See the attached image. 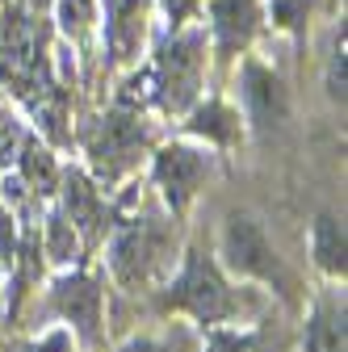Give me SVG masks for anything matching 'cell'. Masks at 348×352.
I'll return each mask as SVG.
<instances>
[{
    "mask_svg": "<svg viewBox=\"0 0 348 352\" xmlns=\"http://www.w3.org/2000/svg\"><path fill=\"white\" fill-rule=\"evenodd\" d=\"M0 84L38 118L42 135L67 143V88L55 76V63L47 55V30L38 25L25 0H9L0 13Z\"/></svg>",
    "mask_w": 348,
    "mask_h": 352,
    "instance_id": "cell-1",
    "label": "cell"
},
{
    "mask_svg": "<svg viewBox=\"0 0 348 352\" xmlns=\"http://www.w3.org/2000/svg\"><path fill=\"white\" fill-rule=\"evenodd\" d=\"M177 252V227L168 223L164 214H130V218H118L109 227V273L122 289H147L155 285V277L168 269Z\"/></svg>",
    "mask_w": 348,
    "mask_h": 352,
    "instance_id": "cell-2",
    "label": "cell"
},
{
    "mask_svg": "<svg viewBox=\"0 0 348 352\" xmlns=\"http://www.w3.org/2000/svg\"><path fill=\"white\" fill-rule=\"evenodd\" d=\"M160 311H181L202 327H219V323L239 319L243 294L231 289L223 264L206 248H189L181 256V273L160 289Z\"/></svg>",
    "mask_w": 348,
    "mask_h": 352,
    "instance_id": "cell-3",
    "label": "cell"
},
{
    "mask_svg": "<svg viewBox=\"0 0 348 352\" xmlns=\"http://www.w3.org/2000/svg\"><path fill=\"white\" fill-rule=\"evenodd\" d=\"M206 80V30H172V38L155 51V63L147 72L151 105L164 113H189L197 105Z\"/></svg>",
    "mask_w": 348,
    "mask_h": 352,
    "instance_id": "cell-4",
    "label": "cell"
},
{
    "mask_svg": "<svg viewBox=\"0 0 348 352\" xmlns=\"http://www.w3.org/2000/svg\"><path fill=\"white\" fill-rule=\"evenodd\" d=\"M84 151L93 160V181L97 185H113L135 168L151 143V130L139 118V109H113L105 118H97L89 130H84Z\"/></svg>",
    "mask_w": 348,
    "mask_h": 352,
    "instance_id": "cell-5",
    "label": "cell"
},
{
    "mask_svg": "<svg viewBox=\"0 0 348 352\" xmlns=\"http://www.w3.org/2000/svg\"><path fill=\"white\" fill-rule=\"evenodd\" d=\"M219 256H223V269H231L235 277H252V281H265L281 294H290L294 277L281 264V256L273 252L265 227L256 223L252 214L231 210L227 223H223V239H219Z\"/></svg>",
    "mask_w": 348,
    "mask_h": 352,
    "instance_id": "cell-6",
    "label": "cell"
},
{
    "mask_svg": "<svg viewBox=\"0 0 348 352\" xmlns=\"http://www.w3.org/2000/svg\"><path fill=\"white\" fill-rule=\"evenodd\" d=\"M51 315L63 319V327H72V336H80L89 348L105 344V289L97 273H80L67 269L51 281Z\"/></svg>",
    "mask_w": 348,
    "mask_h": 352,
    "instance_id": "cell-7",
    "label": "cell"
},
{
    "mask_svg": "<svg viewBox=\"0 0 348 352\" xmlns=\"http://www.w3.org/2000/svg\"><path fill=\"white\" fill-rule=\"evenodd\" d=\"M210 172H214L210 147H193V143H168L151 160V181H155L164 206L172 210V218H181L189 210V201L210 181Z\"/></svg>",
    "mask_w": 348,
    "mask_h": 352,
    "instance_id": "cell-8",
    "label": "cell"
},
{
    "mask_svg": "<svg viewBox=\"0 0 348 352\" xmlns=\"http://www.w3.org/2000/svg\"><path fill=\"white\" fill-rule=\"evenodd\" d=\"M55 193H59V210L67 214V223L80 231V243H101L113 223H109V206H105V197L93 181V172L59 168Z\"/></svg>",
    "mask_w": 348,
    "mask_h": 352,
    "instance_id": "cell-9",
    "label": "cell"
},
{
    "mask_svg": "<svg viewBox=\"0 0 348 352\" xmlns=\"http://www.w3.org/2000/svg\"><path fill=\"white\" fill-rule=\"evenodd\" d=\"M239 97H243V113L256 130H273L281 126V118L290 113V93L277 72H269L265 63L248 59L243 76H239Z\"/></svg>",
    "mask_w": 348,
    "mask_h": 352,
    "instance_id": "cell-10",
    "label": "cell"
},
{
    "mask_svg": "<svg viewBox=\"0 0 348 352\" xmlns=\"http://www.w3.org/2000/svg\"><path fill=\"white\" fill-rule=\"evenodd\" d=\"M151 0H105V47L113 63H135L147 42Z\"/></svg>",
    "mask_w": 348,
    "mask_h": 352,
    "instance_id": "cell-11",
    "label": "cell"
},
{
    "mask_svg": "<svg viewBox=\"0 0 348 352\" xmlns=\"http://www.w3.org/2000/svg\"><path fill=\"white\" fill-rule=\"evenodd\" d=\"M210 25L219 38V51L235 55L260 30V5L256 0H210Z\"/></svg>",
    "mask_w": 348,
    "mask_h": 352,
    "instance_id": "cell-12",
    "label": "cell"
},
{
    "mask_svg": "<svg viewBox=\"0 0 348 352\" xmlns=\"http://www.w3.org/2000/svg\"><path fill=\"white\" fill-rule=\"evenodd\" d=\"M348 348V327H344V294L327 289L307 319V336H302V352H344Z\"/></svg>",
    "mask_w": 348,
    "mask_h": 352,
    "instance_id": "cell-13",
    "label": "cell"
},
{
    "mask_svg": "<svg viewBox=\"0 0 348 352\" xmlns=\"http://www.w3.org/2000/svg\"><path fill=\"white\" fill-rule=\"evenodd\" d=\"M185 130H189V135H197V139H206V143H214V147H235V143H243V118L227 101H202V105H193Z\"/></svg>",
    "mask_w": 348,
    "mask_h": 352,
    "instance_id": "cell-14",
    "label": "cell"
},
{
    "mask_svg": "<svg viewBox=\"0 0 348 352\" xmlns=\"http://www.w3.org/2000/svg\"><path fill=\"white\" fill-rule=\"evenodd\" d=\"M17 181L30 189V197H34V201L51 197V193H55V185H59V160H55V151H51L47 143L34 135V130L25 135L21 151H17Z\"/></svg>",
    "mask_w": 348,
    "mask_h": 352,
    "instance_id": "cell-15",
    "label": "cell"
},
{
    "mask_svg": "<svg viewBox=\"0 0 348 352\" xmlns=\"http://www.w3.org/2000/svg\"><path fill=\"white\" fill-rule=\"evenodd\" d=\"M42 256H47L51 264H59V269H72V264L80 260V231L67 223V214L59 206L47 210V218H42Z\"/></svg>",
    "mask_w": 348,
    "mask_h": 352,
    "instance_id": "cell-16",
    "label": "cell"
},
{
    "mask_svg": "<svg viewBox=\"0 0 348 352\" xmlns=\"http://www.w3.org/2000/svg\"><path fill=\"white\" fill-rule=\"evenodd\" d=\"M202 352H290L285 336L273 327H256V331H227L223 323L214 327L202 344Z\"/></svg>",
    "mask_w": 348,
    "mask_h": 352,
    "instance_id": "cell-17",
    "label": "cell"
},
{
    "mask_svg": "<svg viewBox=\"0 0 348 352\" xmlns=\"http://www.w3.org/2000/svg\"><path fill=\"white\" fill-rule=\"evenodd\" d=\"M311 256H315V264L327 273V277H344V223L336 214H319L315 218V227H311Z\"/></svg>",
    "mask_w": 348,
    "mask_h": 352,
    "instance_id": "cell-18",
    "label": "cell"
},
{
    "mask_svg": "<svg viewBox=\"0 0 348 352\" xmlns=\"http://www.w3.org/2000/svg\"><path fill=\"white\" fill-rule=\"evenodd\" d=\"M51 5L59 13V30H63L67 42H84V38L93 34L101 0H51Z\"/></svg>",
    "mask_w": 348,
    "mask_h": 352,
    "instance_id": "cell-19",
    "label": "cell"
},
{
    "mask_svg": "<svg viewBox=\"0 0 348 352\" xmlns=\"http://www.w3.org/2000/svg\"><path fill=\"white\" fill-rule=\"evenodd\" d=\"M25 135H30V130H25V122H21V118H17V113L5 105V101H0V172L17 164V151H21Z\"/></svg>",
    "mask_w": 348,
    "mask_h": 352,
    "instance_id": "cell-20",
    "label": "cell"
},
{
    "mask_svg": "<svg viewBox=\"0 0 348 352\" xmlns=\"http://www.w3.org/2000/svg\"><path fill=\"white\" fill-rule=\"evenodd\" d=\"M118 352H197L189 331H177V336H135V340H126Z\"/></svg>",
    "mask_w": 348,
    "mask_h": 352,
    "instance_id": "cell-21",
    "label": "cell"
},
{
    "mask_svg": "<svg viewBox=\"0 0 348 352\" xmlns=\"http://www.w3.org/2000/svg\"><path fill=\"white\" fill-rule=\"evenodd\" d=\"M311 9H315V0H269V17L285 34H298L302 25H307Z\"/></svg>",
    "mask_w": 348,
    "mask_h": 352,
    "instance_id": "cell-22",
    "label": "cell"
},
{
    "mask_svg": "<svg viewBox=\"0 0 348 352\" xmlns=\"http://www.w3.org/2000/svg\"><path fill=\"white\" fill-rule=\"evenodd\" d=\"M17 239H21V227H17V214L0 201V269H13V260H17Z\"/></svg>",
    "mask_w": 348,
    "mask_h": 352,
    "instance_id": "cell-23",
    "label": "cell"
},
{
    "mask_svg": "<svg viewBox=\"0 0 348 352\" xmlns=\"http://www.w3.org/2000/svg\"><path fill=\"white\" fill-rule=\"evenodd\" d=\"M323 88H327V97L336 105H344V30H340V42L327 55V80H323Z\"/></svg>",
    "mask_w": 348,
    "mask_h": 352,
    "instance_id": "cell-24",
    "label": "cell"
},
{
    "mask_svg": "<svg viewBox=\"0 0 348 352\" xmlns=\"http://www.w3.org/2000/svg\"><path fill=\"white\" fill-rule=\"evenodd\" d=\"M25 352H76V336H72V327H51L47 336L25 344Z\"/></svg>",
    "mask_w": 348,
    "mask_h": 352,
    "instance_id": "cell-25",
    "label": "cell"
},
{
    "mask_svg": "<svg viewBox=\"0 0 348 352\" xmlns=\"http://www.w3.org/2000/svg\"><path fill=\"white\" fill-rule=\"evenodd\" d=\"M160 5H164V13H168L172 30H181L185 21H193V17H197V0H160Z\"/></svg>",
    "mask_w": 348,
    "mask_h": 352,
    "instance_id": "cell-26",
    "label": "cell"
},
{
    "mask_svg": "<svg viewBox=\"0 0 348 352\" xmlns=\"http://www.w3.org/2000/svg\"><path fill=\"white\" fill-rule=\"evenodd\" d=\"M25 5H30V9H38V13H42V9H51V0H25Z\"/></svg>",
    "mask_w": 348,
    "mask_h": 352,
    "instance_id": "cell-27",
    "label": "cell"
}]
</instances>
